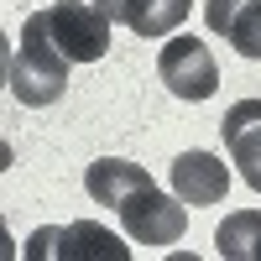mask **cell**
I'll use <instances>...</instances> for the list:
<instances>
[{"label":"cell","mask_w":261,"mask_h":261,"mask_svg":"<svg viewBox=\"0 0 261 261\" xmlns=\"http://www.w3.org/2000/svg\"><path fill=\"white\" fill-rule=\"evenodd\" d=\"M11 94L21 105H53L63 89H68V53L53 42L47 11H32L21 21V47L11 53Z\"/></svg>","instance_id":"obj_1"},{"label":"cell","mask_w":261,"mask_h":261,"mask_svg":"<svg viewBox=\"0 0 261 261\" xmlns=\"http://www.w3.org/2000/svg\"><path fill=\"white\" fill-rule=\"evenodd\" d=\"M115 214H120V225H125V235H130L136 246H178L183 230H188L183 199H178V193L167 199L157 183H146V188L130 193V199H120Z\"/></svg>","instance_id":"obj_2"},{"label":"cell","mask_w":261,"mask_h":261,"mask_svg":"<svg viewBox=\"0 0 261 261\" xmlns=\"http://www.w3.org/2000/svg\"><path fill=\"white\" fill-rule=\"evenodd\" d=\"M157 79L167 84V94L199 105L220 89V63L204 47V37H167L157 53Z\"/></svg>","instance_id":"obj_3"},{"label":"cell","mask_w":261,"mask_h":261,"mask_svg":"<svg viewBox=\"0 0 261 261\" xmlns=\"http://www.w3.org/2000/svg\"><path fill=\"white\" fill-rule=\"evenodd\" d=\"M125 256L130 251L94 220H73L63 230L47 225V230H32L27 241V261H125Z\"/></svg>","instance_id":"obj_4"},{"label":"cell","mask_w":261,"mask_h":261,"mask_svg":"<svg viewBox=\"0 0 261 261\" xmlns=\"http://www.w3.org/2000/svg\"><path fill=\"white\" fill-rule=\"evenodd\" d=\"M47 27L53 42L68 53V63H99L110 53V16L94 0H58L47 11Z\"/></svg>","instance_id":"obj_5"},{"label":"cell","mask_w":261,"mask_h":261,"mask_svg":"<svg viewBox=\"0 0 261 261\" xmlns=\"http://www.w3.org/2000/svg\"><path fill=\"white\" fill-rule=\"evenodd\" d=\"M220 136L235 157V172L241 183L261 193V99H235L225 120H220Z\"/></svg>","instance_id":"obj_6"},{"label":"cell","mask_w":261,"mask_h":261,"mask_svg":"<svg viewBox=\"0 0 261 261\" xmlns=\"http://www.w3.org/2000/svg\"><path fill=\"white\" fill-rule=\"evenodd\" d=\"M172 193L188 204V209H204V204H220L230 193V167L209 151H183L172 162Z\"/></svg>","instance_id":"obj_7"},{"label":"cell","mask_w":261,"mask_h":261,"mask_svg":"<svg viewBox=\"0 0 261 261\" xmlns=\"http://www.w3.org/2000/svg\"><path fill=\"white\" fill-rule=\"evenodd\" d=\"M209 32L230 37V47L241 58L261 63V0H204Z\"/></svg>","instance_id":"obj_8"},{"label":"cell","mask_w":261,"mask_h":261,"mask_svg":"<svg viewBox=\"0 0 261 261\" xmlns=\"http://www.w3.org/2000/svg\"><path fill=\"white\" fill-rule=\"evenodd\" d=\"M151 178H146V167H136V162H120V157H99V162H89V172H84V188H89V199L94 204H120V199H130L136 188H146Z\"/></svg>","instance_id":"obj_9"},{"label":"cell","mask_w":261,"mask_h":261,"mask_svg":"<svg viewBox=\"0 0 261 261\" xmlns=\"http://www.w3.org/2000/svg\"><path fill=\"white\" fill-rule=\"evenodd\" d=\"M214 251L225 261H261V209H235L214 230Z\"/></svg>","instance_id":"obj_10"},{"label":"cell","mask_w":261,"mask_h":261,"mask_svg":"<svg viewBox=\"0 0 261 261\" xmlns=\"http://www.w3.org/2000/svg\"><path fill=\"white\" fill-rule=\"evenodd\" d=\"M188 6L193 0H130L125 6V27L136 37H167L188 21Z\"/></svg>","instance_id":"obj_11"},{"label":"cell","mask_w":261,"mask_h":261,"mask_svg":"<svg viewBox=\"0 0 261 261\" xmlns=\"http://www.w3.org/2000/svg\"><path fill=\"white\" fill-rule=\"evenodd\" d=\"M94 6L110 16V21H125V6H130V0H94Z\"/></svg>","instance_id":"obj_12"}]
</instances>
